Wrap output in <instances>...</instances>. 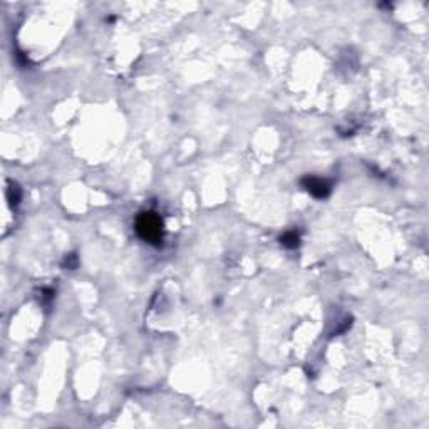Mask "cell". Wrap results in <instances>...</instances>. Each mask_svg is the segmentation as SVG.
<instances>
[{
    "label": "cell",
    "instance_id": "cell-1",
    "mask_svg": "<svg viewBox=\"0 0 429 429\" xmlns=\"http://www.w3.org/2000/svg\"><path fill=\"white\" fill-rule=\"evenodd\" d=\"M138 236L143 242L159 247L163 243V220L156 211H141L134 222Z\"/></svg>",
    "mask_w": 429,
    "mask_h": 429
},
{
    "label": "cell",
    "instance_id": "cell-2",
    "mask_svg": "<svg viewBox=\"0 0 429 429\" xmlns=\"http://www.w3.org/2000/svg\"><path fill=\"white\" fill-rule=\"evenodd\" d=\"M300 185L307 193H310L315 200H325L332 191V185L324 178L318 176H304L300 179Z\"/></svg>",
    "mask_w": 429,
    "mask_h": 429
},
{
    "label": "cell",
    "instance_id": "cell-3",
    "mask_svg": "<svg viewBox=\"0 0 429 429\" xmlns=\"http://www.w3.org/2000/svg\"><path fill=\"white\" fill-rule=\"evenodd\" d=\"M280 243L284 245L285 248H288V250H293V248H297L300 245V235L297 233L295 230L285 231V233L280 236Z\"/></svg>",
    "mask_w": 429,
    "mask_h": 429
},
{
    "label": "cell",
    "instance_id": "cell-4",
    "mask_svg": "<svg viewBox=\"0 0 429 429\" xmlns=\"http://www.w3.org/2000/svg\"><path fill=\"white\" fill-rule=\"evenodd\" d=\"M7 200H9V205L14 208L17 206L20 200H22V191H20V188L15 185V183H10V186L7 188Z\"/></svg>",
    "mask_w": 429,
    "mask_h": 429
},
{
    "label": "cell",
    "instance_id": "cell-5",
    "mask_svg": "<svg viewBox=\"0 0 429 429\" xmlns=\"http://www.w3.org/2000/svg\"><path fill=\"white\" fill-rule=\"evenodd\" d=\"M64 267H67L69 270H74V268L77 267V257L74 255V253H71V255H65Z\"/></svg>",
    "mask_w": 429,
    "mask_h": 429
}]
</instances>
